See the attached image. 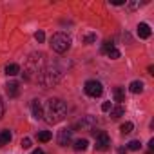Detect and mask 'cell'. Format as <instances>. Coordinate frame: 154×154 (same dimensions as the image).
<instances>
[{
	"label": "cell",
	"instance_id": "cell-17",
	"mask_svg": "<svg viewBox=\"0 0 154 154\" xmlns=\"http://www.w3.org/2000/svg\"><path fill=\"white\" fill-rule=\"evenodd\" d=\"M11 141V132L9 131H2L0 132V147H4Z\"/></svg>",
	"mask_w": 154,
	"mask_h": 154
},
{
	"label": "cell",
	"instance_id": "cell-11",
	"mask_svg": "<svg viewBox=\"0 0 154 154\" xmlns=\"http://www.w3.org/2000/svg\"><path fill=\"white\" fill-rule=\"evenodd\" d=\"M150 35H152V31H150L149 24H145V22L138 24V36L140 38H150Z\"/></svg>",
	"mask_w": 154,
	"mask_h": 154
},
{
	"label": "cell",
	"instance_id": "cell-2",
	"mask_svg": "<svg viewBox=\"0 0 154 154\" xmlns=\"http://www.w3.org/2000/svg\"><path fill=\"white\" fill-rule=\"evenodd\" d=\"M62 69L60 67H56V65H47V67H44L42 71H40V74L36 76V80H38V84L42 85V87H45V89H49V87H54L60 80H62Z\"/></svg>",
	"mask_w": 154,
	"mask_h": 154
},
{
	"label": "cell",
	"instance_id": "cell-3",
	"mask_svg": "<svg viewBox=\"0 0 154 154\" xmlns=\"http://www.w3.org/2000/svg\"><path fill=\"white\" fill-rule=\"evenodd\" d=\"M44 69V54L42 53H31L26 65H24V78L31 80L33 76H38Z\"/></svg>",
	"mask_w": 154,
	"mask_h": 154
},
{
	"label": "cell",
	"instance_id": "cell-15",
	"mask_svg": "<svg viewBox=\"0 0 154 154\" xmlns=\"http://www.w3.org/2000/svg\"><path fill=\"white\" fill-rule=\"evenodd\" d=\"M87 145H89V141H87L85 138L76 140V141H74V150H76V152H84V150L87 149Z\"/></svg>",
	"mask_w": 154,
	"mask_h": 154
},
{
	"label": "cell",
	"instance_id": "cell-7",
	"mask_svg": "<svg viewBox=\"0 0 154 154\" xmlns=\"http://www.w3.org/2000/svg\"><path fill=\"white\" fill-rule=\"evenodd\" d=\"M109 147H111V138H109V134H107V132H98L94 149H96V150H107Z\"/></svg>",
	"mask_w": 154,
	"mask_h": 154
},
{
	"label": "cell",
	"instance_id": "cell-6",
	"mask_svg": "<svg viewBox=\"0 0 154 154\" xmlns=\"http://www.w3.org/2000/svg\"><path fill=\"white\" fill-rule=\"evenodd\" d=\"M94 127H96V118L93 114L82 116V120H78L74 125V129H78V131H94Z\"/></svg>",
	"mask_w": 154,
	"mask_h": 154
},
{
	"label": "cell",
	"instance_id": "cell-14",
	"mask_svg": "<svg viewBox=\"0 0 154 154\" xmlns=\"http://www.w3.org/2000/svg\"><path fill=\"white\" fill-rule=\"evenodd\" d=\"M123 114H125V107H123V105H116V107L111 109V118H112V120H118V118L123 116Z\"/></svg>",
	"mask_w": 154,
	"mask_h": 154
},
{
	"label": "cell",
	"instance_id": "cell-30",
	"mask_svg": "<svg viewBox=\"0 0 154 154\" xmlns=\"http://www.w3.org/2000/svg\"><path fill=\"white\" fill-rule=\"evenodd\" d=\"M31 154H44V150H42V149H35Z\"/></svg>",
	"mask_w": 154,
	"mask_h": 154
},
{
	"label": "cell",
	"instance_id": "cell-16",
	"mask_svg": "<svg viewBox=\"0 0 154 154\" xmlns=\"http://www.w3.org/2000/svg\"><path fill=\"white\" fill-rule=\"evenodd\" d=\"M112 94H114V100L116 102H125V89L123 87H116L112 91Z\"/></svg>",
	"mask_w": 154,
	"mask_h": 154
},
{
	"label": "cell",
	"instance_id": "cell-27",
	"mask_svg": "<svg viewBox=\"0 0 154 154\" xmlns=\"http://www.w3.org/2000/svg\"><path fill=\"white\" fill-rule=\"evenodd\" d=\"M141 6V2L140 0H134V2H129V9H138Z\"/></svg>",
	"mask_w": 154,
	"mask_h": 154
},
{
	"label": "cell",
	"instance_id": "cell-22",
	"mask_svg": "<svg viewBox=\"0 0 154 154\" xmlns=\"http://www.w3.org/2000/svg\"><path fill=\"white\" fill-rule=\"evenodd\" d=\"M140 149H141V143L138 140H132L127 143V150H140Z\"/></svg>",
	"mask_w": 154,
	"mask_h": 154
},
{
	"label": "cell",
	"instance_id": "cell-8",
	"mask_svg": "<svg viewBox=\"0 0 154 154\" xmlns=\"http://www.w3.org/2000/svg\"><path fill=\"white\" fill-rule=\"evenodd\" d=\"M71 136H72V131L71 129H62V131H58V145L60 147H67L69 143H71Z\"/></svg>",
	"mask_w": 154,
	"mask_h": 154
},
{
	"label": "cell",
	"instance_id": "cell-5",
	"mask_svg": "<svg viewBox=\"0 0 154 154\" xmlns=\"http://www.w3.org/2000/svg\"><path fill=\"white\" fill-rule=\"evenodd\" d=\"M84 91H85L87 96H91V98H98V96H102V93H103V85H102L98 80H89V82H85Z\"/></svg>",
	"mask_w": 154,
	"mask_h": 154
},
{
	"label": "cell",
	"instance_id": "cell-13",
	"mask_svg": "<svg viewBox=\"0 0 154 154\" xmlns=\"http://www.w3.org/2000/svg\"><path fill=\"white\" fill-rule=\"evenodd\" d=\"M18 72H20V65H18V63L13 62V63H8V65H6V74H8V76H17Z\"/></svg>",
	"mask_w": 154,
	"mask_h": 154
},
{
	"label": "cell",
	"instance_id": "cell-12",
	"mask_svg": "<svg viewBox=\"0 0 154 154\" xmlns=\"http://www.w3.org/2000/svg\"><path fill=\"white\" fill-rule=\"evenodd\" d=\"M129 91H131L132 94H140V93H143V82H141V80H134V82H131Z\"/></svg>",
	"mask_w": 154,
	"mask_h": 154
},
{
	"label": "cell",
	"instance_id": "cell-4",
	"mask_svg": "<svg viewBox=\"0 0 154 154\" xmlns=\"http://www.w3.org/2000/svg\"><path fill=\"white\" fill-rule=\"evenodd\" d=\"M51 49L54 51V53H65L69 47H71V36L67 35V33H54L53 36H51Z\"/></svg>",
	"mask_w": 154,
	"mask_h": 154
},
{
	"label": "cell",
	"instance_id": "cell-10",
	"mask_svg": "<svg viewBox=\"0 0 154 154\" xmlns=\"http://www.w3.org/2000/svg\"><path fill=\"white\" fill-rule=\"evenodd\" d=\"M31 111H33V116L36 120H42L44 118V107H42V103L38 100H33L31 102Z\"/></svg>",
	"mask_w": 154,
	"mask_h": 154
},
{
	"label": "cell",
	"instance_id": "cell-25",
	"mask_svg": "<svg viewBox=\"0 0 154 154\" xmlns=\"http://www.w3.org/2000/svg\"><path fill=\"white\" fill-rule=\"evenodd\" d=\"M111 109H112V105H111V102H103V103H102V111H103V112H109Z\"/></svg>",
	"mask_w": 154,
	"mask_h": 154
},
{
	"label": "cell",
	"instance_id": "cell-21",
	"mask_svg": "<svg viewBox=\"0 0 154 154\" xmlns=\"http://www.w3.org/2000/svg\"><path fill=\"white\" fill-rule=\"evenodd\" d=\"M105 54H107V56H109L111 60H116V58H120V56H122V53H120V51H118L116 47H112V49H109V51H107Z\"/></svg>",
	"mask_w": 154,
	"mask_h": 154
},
{
	"label": "cell",
	"instance_id": "cell-23",
	"mask_svg": "<svg viewBox=\"0 0 154 154\" xmlns=\"http://www.w3.org/2000/svg\"><path fill=\"white\" fill-rule=\"evenodd\" d=\"M114 47V44H112V40H107V42H103V45H102V53L105 54L109 49H112Z\"/></svg>",
	"mask_w": 154,
	"mask_h": 154
},
{
	"label": "cell",
	"instance_id": "cell-18",
	"mask_svg": "<svg viewBox=\"0 0 154 154\" xmlns=\"http://www.w3.org/2000/svg\"><path fill=\"white\" fill-rule=\"evenodd\" d=\"M132 129H134V123H132V122H125V123H122V127H120L122 134H131Z\"/></svg>",
	"mask_w": 154,
	"mask_h": 154
},
{
	"label": "cell",
	"instance_id": "cell-1",
	"mask_svg": "<svg viewBox=\"0 0 154 154\" xmlns=\"http://www.w3.org/2000/svg\"><path fill=\"white\" fill-rule=\"evenodd\" d=\"M67 114V105L65 102H62L60 98H51L47 100V105H45V111H44V116H45V122L47 123H58L65 118Z\"/></svg>",
	"mask_w": 154,
	"mask_h": 154
},
{
	"label": "cell",
	"instance_id": "cell-29",
	"mask_svg": "<svg viewBox=\"0 0 154 154\" xmlns=\"http://www.w3.org/2000/svg\"><path fill=\"white\" fill-rule=\"evenodd\" d=\"M4 116V103H2V100H0V118Z\"/></svg>",
	"mask_w": 154,
	"mask_h": 154
},
{
	"label": "cell",
	"instance_id": "cell-26",
	"mask_svg": "<svg viewBox=\"0 0 154 154\" xmlns=\"http://www.w3.org/2000/svg\"><path fill=\"white\" fill-rule=\"evenodd\" d=\"M20 145H22V149H31V140L29 138H24Z\"/></svg>",
	"mask_w": 154,
	"mask_h": 154
},
{
	"label": "cell",
	"instance_id": "cell-24",
	"mask_svg": "<svg viewBox=\"0 0 154 154\" xmlns=\"http://www.w3.org/2000/svg\"><path fill=\"white\" fill-rule=\"evenodd\" d=\"M35 40H36L38 44H42V42L45 40V33H44V31H36V33H35Z\"/></svg>",
	"mask_w": 154,
	"mask_h": 154
},
{
	"label": "cell",
	"instance_id": "cell-9",
	"mask_svg": "<svg viewBox=\"0 0 154 154\" xmlns=\"http://www.w3.org/2000/svg\"><path fill=\"white\" fill-rule=\"evenodd\" d=\"M6 93L9 98H17L20 94V84L18 82H8L6 84Z\"/></svg>",
	"mask_w": 154,
	"mask_h": 154
},
{
	"label": "cell",
	"instance_id": "cell-19",
	"mask_svg": "<svg viewBox=\"0 0 154 154\" xmlns=\"http://www.w3.org/2000/svg\"><path fill=\"white\" fill-rule=\"evenodd\" d=\"M36 138H38V141L45 143V141H49V140L53 138V134H51L49 131H42V132H38V134H36Z\"/></svg>",
	"mask_w": 154,
	"mask_h": 154
},
{
	"label": "cell",
	"instance_id": "cell-28",
	"mask_svg": "<svg viewBox=\"0 0 154 154\" xmlns=\"http://www.w3.org/2000/svg\"><path fill=\"white\" fill-rule=\"evenodd\" d=\"M111 4H114V6H123L125 2H123V0H112V2Z\"/></svg>",
	"mask_w": 154,
	"mask_h": 154
},
{
	"label": "cell",
	"instance_id": "cell-20",
	"mask_svg": "<svg viewBox=\"0 0 154 154\" xmlns=\"http://www.w3.org/2000/svg\"><path fill=\"white\" fill-rule=\"evenodd\" d=\"M94 42H96V35H94V33H85V35H84V44L91 45V44H94Z\"/></svg>",
	"mask_w": 154,
	"mask_h": 154
}]
</instances>
